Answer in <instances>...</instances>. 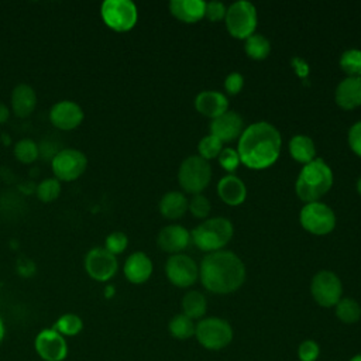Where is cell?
<instances>
[{"label": "cell", "mask_w": 361, "mask_h": 361, "mask_svg": "<svg viewBox=\"0 0 361 361\" xmlns=\"http://www.w3.org/2000/svg\"><path fill=\"white\" fill-rule=\"evenodd\" d=\"M281 145L279 131L268 121H257L241 133L237 152L243 164L254 169H262L276 161Z\"/></svg>", "instance_id": "cell-1"}, {"label": "cell", "mask_w": 361, "mask_h": 361, "mask_svg": "<svg viewBox=\"0 0 361 361\" xmlns=\"http://www.w3.org/2000/svg\"><path fill=\"white\" fill-rule=\"evenodd\" d=\"M203 286L213 293H230L237 290L245 279L243 261L231 251H213L207 254L199 269Z\"/></svg>", "instance_id": "cell-2"}, {"label": "cell", "mask_w": 361, "mask_h": 361, "mask_svg": "<svg viewBox=\"0 0 361 361\" xmlns=\"http://www.w3.org/2000/svg\"><path fill=\"white\" fill-rule=\"evenodd\" d=\"M333 185V172L330 166L320 158L306 164L295 183L296 195L303 202H317L319 197L326 195Z\"/></svg>", "instance_id": "cell-3"}, {"label": "cell", "mask_w": 361, "mask_h": 361, "mask_svg": "<svg viewBox=\"0 0 361 361\" xmlns=\"http://www.w3.org/2000/svg\"><path fill=\"white\" fill-rule=\"evenodd\" d=\"M233 224L226 217H213L199 224L192 231L195 244L203 251H219L233 237Z\"/></svg>", "instance_id": "cell-4"}, {"label": "cell", "mask_w": 361, "mask_h": 361, "mask_svg": "<svg viewBox=\"0 0 361 361\" xmlns=\"http://www.w3.org/2000/svg\"><path fill=\"white\" fill-rule=\"evenodd\" d=\"M233 336L231 324L220 317L200 319L195 330V337L199 344L212 351L226 348L231 343Z\"/></svg>", "instance_id": "cell-5"}, {"label": "cell", "mask_w": 361, "mask_h": 361, "mask_svg": "<svg viewBox=\"0 0 361 361\" xmlns=\"http://www.w3.org/2000/svg\"><path fill=\"white\" fill-rule=\"evenodd\" d=\"M212 168L209 161L200 155H190L185 158L178 171L180 186L190 193L199 195L210 182Z\"/></svg>", "instance_id": "cell-6"}, {"label": "cell", "mask_w": 361, "mask_h": 361, "mask_svg": "<svg viewBox=\"0 0 361 361\" xmlns=\"http://www.w3.org/2000/svg\"><path fill=\"white\" fill-rule=\"evenodd\" d=\"M226 25L235 38H248L257 27L255 6L247 0L234 1L226 11Z\"/></svg>", "instance_id": "cell-7"}, {"label": "cell", "mask_w": 361, "mask_h": 361, "mask_svg": "<svg viewBox=\"0 0 361 361\" xmlns=\"http://www.w3.org/2000/svg\"><path fill=\"white\" fill-rule=\"evenodd\" d=\"M100 14L104 24L118 32L131 30L138 18L137 7L130 0H106L100 7Z\"/></svg>", "instance_id": "cell-8"}, {"label": "cell", "mask_w": 361, "mask_h": 361, "mask_svg": "<svg viewBox=\"0 0 361 361\" xmlns=\"http://www.w3.org/2000/svg\"><path fill=\"white\" fill-rule=\"evenodd\" d=\"M52 172L58 180L72 182L78 179L87 168L86 155L73 148H66L58 151L51 161Z\"/></svg>", "instance_id": "cell-9"}, {"label": "cell", "mask_w": 361, "mask_h": 361, "mask_svg": "<svg viewBox=\"0 0 361 361\" xmlns=\"http://www.w3.org/2000/svg\"><path fill=\"white\" fill-rule=\"evenodd\" d=\"M310 292L313 299L323 307L336 306L341 299L343 285L340 278L327 269L319 271L310 283Z\"/></svg>", "instance_id": "cell-10"}, {"label": "cell", "mask_w": 361, "mask_h": 361, "mask_svg": "<svg viewBox=\"0 0 361 361\" xmlns=\"http://www.w3.org/2000/svg\"><path fill=\"white\" fill-rule=\"evenodd\" d=\"M300 223L313 234H327L336 226V214L327 204L310 202L300 210Z\"/></svg>", "instance_id": "cell-11"}, {"label": "cell", "mask_w": 361, "mask_h": 361, "mask_svg": "<svg viewBox=\"0 0 361 361\" xmlns=\"http://www.w3.org/2000/svg\"><path fill=\"white\" fill-rule=\"evenodd\" d=\"M117 267L116 255L102 247L90 250L85 257V269L87 275L99 282H106L113 278L117 272Z\"/></svg>", "instance_id": "cell-12"}, {"label": "cell", "mask_w": 361, "mask_h": 361, "mask_svg": "<svg viewBox=\"0 0 361 361\" xmlns=\"http://www.w3.org/2000/svg\"><path fill=\"white\" fill-rule=\"evenodd\" d=\"M165 272L168 279L179 288L190 286L196 282L199 269L196 262L185 254H173L166 259Z\"/></svg>", "instance_id": "cell-13"}, {"label": "cell", "mask_w": 361, "mask_h": 361, "mask_svg": "<svg viewBox=\"0 0 361 361\" xmlns=\"http://www.w3.org/2000/svg\"><path fill=\"white\" fill-rule=\"evenodd\" d=\"M35 351L44 361H63L68 355V344L62 334L54 329L41 330L35 337Z\"/></svg>", "instance_id": "cell-14"}, {"label": "cell", "mask_w": 361, "mask_h": 361, "mask_svg": "<svg viewBox=\"0 0 361 361\" xmlns=\"http://www.w3.org/2000/svg\"><path fill=\"white\" fill-rule=\"evenodd\" d=\"M83 117L85 114L82 107L72 100H61L55 103L49 111L51 123L63 131L79 127L83 121Z\"/></svg>", "instance_id": "cell-15"}, {"label": "cell", "mask_w": 361, "mask_h": 361, "mask_svg": "<svg viewBox=\"0 0 361 361\" xmlns=\"http://www.w3.org/2000/svg\"><path fill=\"white\" fill-rule=\"evenodd\" d=\"M212 135L223 141H231L241 135L243 131V118L237 111L227 110L219 117L213 118L210 123Z\"/></svg>", "instance_id": "cell-16"}, {"label": "cell", "mask_w": 361, "mask_h": 361, "mask_svg": "<svg viewBox=\"0 0 361 361\" xmlns=\"http://www.w3.org/2000/svg\"><path fill=\"white\" fill-rule=\"evenodd\" d=\"M189 240H190L189 231L179 224H171L164 227L159 231L157 238L161 250L166 252H173V254L182 251L188 245Z\"/></svg>", "instance_id": "cell-17"}, {"label": "cell", "mask_w": 361, "mask_h": 361, "mask_svg": "<svg viewBox=\"0 0 361 361\" xmlns=\"http://www.w3.org/2000/svg\"><path fill=\"white\" fill-rule=\"evenodd\" d=\"M195 107L203 116L216 118L228 109L227 97L216 90H203L195 99Z\"/></svg>", "instance_id": "cell-18"}, {"label": "cell", "mask_w": 361, "mask_h": 361, "mask_svg": "<svg viewBox=\"0 0 361 361\" xmlns=\"http://www.w3.org/2000/svg\"><path fill=\"white\" fill-rule=\"evenodd\" d=\"M336 102L343 109H354L361 104V76H348L336 87Z\"/></svg>", "instance_id": "cell-19"}, {"label": "cell", "mask_w": 361, "mask_h": 361, "mask_svg": "<svg viewBox=\"0 0 361 361\" xmlns=\"http://www.w3.org/2000/svg\"><path fill=\"white\" fill-rule=\"evenodd\" d=\"M152 274V262L144 252L131 254L124 264V275L133 283L145 282Z\"/></svg>", "instance_id": "cell-20"}, {"label": "cell", "mask_w": 361, "mask_h": 361, "mask_svg": "<svg viewBox=\"0 0 361 361\" xmlns=\"http://www.w3.org/2000/svg\"><path fill=\"white\" fill-rule=\"evenodd\" d=\"M217 192L221 200L230 206H237L244 202L247 189L244 182L235 175H226L217 183Z\"/></svg>", "instance_id": "cell-21"}, {"label": "cell", "mask_w": 361, "mask_h": 361, "mask_svg": "<svg viewBox=\"0 0 361 361\" xmlns=\"http://www.w3.org/2000/svg\"><path fill=\"white\" fill-rule=\"evenodd\" d=\"M35 106H37V94L30 85L21 83L14 87L11 93V109L17 117L20 118L28 117L34 111Z\"/></svg>", "instance_id": "cell-22"}, {"label": "cell", "mask_w": 361, "mask_h": 361, "mask_svg": "<svg viewBox=\"0 0 361 361\" xmlns=\"http://www.w3.org/2000/svg\"><path fill=\"white\" fill-rule=\"evenodd\" d=\"M206 3L202 0H171L169 10L171 13L185 21V23H195L204 16Z\"/></svg>", "instance_id": "cell-23"}, {"label": "cell", "mask_w": 361, "mask_h": 361, "mask_svg": "<svg viewBox=\"0 0 361 361\" xmlns=\"http://www.w3.org/2000/svg\"><path fill=\"white\" fill-rule=\"evenodd\" d=\"M188 207H189V203L186 200V196L182 192H176V190H171L165 193L159 202V210L168 219L180 217Z\"/></svg>", "instance_id": "cell-24"}, {"label": "cell", "mask_w": 361, "mask_h": 361, "mask_svg": "<svg viewBox=\"0 0 361 361\" xmlns=\"http://www.w3.org/2000/svg\"><path fill=\"white\" fill-rule=\"evenodd\" d=\"M289 151H290V155L296 161L303 162L305 165L309 164L310 161H313L314 155H316V148H314L313 140L303 134H298L290 138Z\"/></svg>", "instance_id": "cell-25"}, {"label": "cell", "mask_w": 361, "mask_h": 361, "mask_svg": "<svg viewBox=\"0 0 361 361\" xmlns=\"http://www.w3.org/2000/svg\"><path fill=\"white\" fill-rule=\"evenodd\" d=\"M207 309V302L203 293L197 290H189L183 298H182V310L183 314L190 317L192 320L195 319H202L206 313Z\"/></svg>", "instance_id": "cell-26"}, {"label": "cell", "mask_w": 361, "mask_h": 361, "mask_svg": "<svg viewBox=\"0 0 361 361\" xmlns=\"http://www.w3.org/2000/svg\"><path fill=\"white\" fill-rule=\"evenodd\" d=\"M168 329H169V333L172 337H175L178 340H186V338H190L192 336H195L196 324L190 317L185 316L183 313H179L171 319Z\"/></svg>", "instance_id": "cell-27"}, {"label": "cell", "mask_w": 361, "mask_h": 361, "mask_svg": "<svg viewBox=\"0 0 361 361\" xmlns=\"http://www.w3.org/2000/svg\"><path fill=\"white\" fill-rule=\"evenodd\" d=\"M336 316L345 324L357 323L361 317V306L351 298H341L336 305Z\"/></svg>", "instance_id": "cell-28"}, {"label": "cell", "mask_w": 361, "mask_h": 361, "mask_svg": "<svg viewBox=\"0 0 361 361\" xmlns=\"http://www.w3.org/2000/svg\"><path fill=\"white\" fill-rule=\"evenodd\" d=\"M54 330H56L59 334H62L63 337H72L76 336L82 331L83 329V322L82 319L75 314V313H65L62 314L54 324L52 327Z\"/></svg>", "instance_id": "cell-29"}, {"label": "cell", "mask_w": 361, "mask_h": 361, "mask_svg": "<svg viewBox=\"0 0 361 361\" xmlns=\"http://www.w3.org/2000/svg\"><path fill=\"white\" fill-rule=\"evenodd\" d=\"M244 48L248 56H251L252 59H264L271 51V44L264 35L254 32L248 38H245Z\"/></svg>", "instance_id": "cell-30"}, {"label": "cell", "mask_w": 361, "mask_h": 361, "mask_svg": "<svg viewBox=\"0 0 361 361\" xmlns=\"http://www.w3.org/2000/svg\"><path fill=\"white\" fill-rule=\"evenodd\" d=\"M16 158L23 164H31L39 157V147L30 138L20 140L14 147Z\"/></svg>", "instance_id": "cell-31"}, {"label": "cell", "mask_w": 361, "mask_h": 361, "mask_svg": "<svg viewBox=\"0 0 361 361\" xmlns=\"http://www.w3.org/2000/svg\"><path fill=\"white\" fill-rule=\"evenodd\" d=\"M340 66L344 72L351 76L361 75V51L360 49H347L340 56Z\"/></svg>", "instance_id": "cell-32"}, {"label": "cell", "mask_w": 361, "mask_h": 361, "mask_svg": "<svg viewBox=\"0 0 361 361\" xmlns=\"http://www.w3.org/2000/svg\"><path fill=\"white\" fill-rule=\"evenodd\" d=\"M61 193V183L56 178H48L39 182L37 186V196L44 203L54 202Z\"/></svg>", "instance_id": "cell-33"}, {"label": "cell", "mask_w": 361, "mask_h": 361, "mask_svg": "<svg viewBox=\"0 0 361 361\" xmlns=\"http://www.w3.org/2000/svg\"><path fill=\"white\" fill-rule=\"evenodd\" d=\"M221 149H223L221 141L219 138H216L214 135H212V134L210 135H204L199 141V154L204 159H212V158L219 157Z\"/></svg>", "instance_id": "cell-34"}, {"label": "cell", "mask_w": 361, "mask_h": 361, "mask_svg": "<svg viewBox=\"0 0 361 361\" xmlns=\"http://www.w3.org/2000/svg\"><path fill=\"white\" fill-rule=\"evenodd\" d=\"M128 245V238L124 233L121 231H114V233H110L106 238V243H104V248L111 252L113 255L116 254H120L123 252Z\"/></svg>", "instance_id": "cell-35"}, {"label": "cell", "mask_w": 361, "mask_h": 361, "mask_svg": "<svg viewBox=\"0 0 361 361\" xmlns=\"http://www.w3.org/2000/svg\"><path fill=\"white\" fill-rule=\"evenodd\" d=\"M320 354V347L314 340H303L298 347V358L300 361H316Z\"/></svg>", "instance_id": "cell-36"}, {"label": "cell", "mask_w": 361, "mask_h": 361, "mask_svg": "<svg viewBox=\"0 0 361 361\" xmlns=\"http://www.w3.org/2000/svg\"><path fill=\"white\" fill-rule=\"evenodd\" d=\"M189 209L195 217H206L210 212V202L203 195H195L189 202Z\"/></svg>", "instance_id": "cell-37"}, {"label": "cell", "mask_w": 361, "mask_h": 361, "mask_svg": "<svg viewBox=\"0 0 361 361\" xmlns=\"http://www.w3.org/2000/svg\"><path fill=\"white\" fill-rule=\"evenodd\" d=\"M219 162L226 171H233L240 164V155L233 148H223L219 154Z\"/></svg>", "instance_id": "cell-38"}, {"label": "cell", "mask_w": 361, "mask_h": 361, "mask_svg": "<svg viewBox=\"0 0 361 361\" xmlns=\"http://www.w3.org/2000/svg\"><path fill=\"white\" fill-rule=\"evenodd\" d=\"M226 11L227 8L224 7V4L221 1L213 0L206 3V8H204V16L210 20V21H217L221 20L223 17H226Z\"/></svg>", "instance_id": "cell-39"}, {"label": "cell", "mask_w": 361, "mask_h": 361, "mask_svg": "<svg viewBox=\"0 0 361 361\" xmlns=\"http://www.w3.org/2000/svg\"><path fill=\"white\" fill-rule=\"evenodd\" d=\"M348 144H350L351 149L361 157V121H357L350 127Z\"/></svg>", "instance_id": "cell-40"}, {"label": "cell", "mask_w": 361, "mask_h": 361, "mask_svg": "<svg viewBox=\"0 0 361 361\" xmlns=\"http://www.w3.org/2000/svg\"><path fill=\"white\" fill-rule=\"evenodd\" d=\"M243 85H244V78H243V75L238 73V72H231V73H228L227 78H226V80H224V87H226L227 92L231 93V94L238 93V92L241 90Z\"/></svg>", "instance_id": "cell-41"}, {"label": "cell", "mask_w": 361, "mask_h": 361, "mask_svg": "<svg viewBox=\"0 0 361 361\" xmlns=\"http://www.w3.org/2000/svg\"><path fill=\"white\" fill-rule=\"evenodd\" d=\"M293 63H295V66H296V72H298L299 76H306V75H307L309 68H307V65H306L302 59L295 58V59H293Z\"/></svg>", "instance_id": "cell-42"}, {"label": "cell", "mask_w": 361, "mask_h": 361, "mask_svg": "<svg viewBox=\"0 0 361 361\" xmlns=\"http://www.w3.org/2000/svg\"><path fill=\"white\" fill-rule=\"evenodd\" d=\"M8 116H10V111H8V109H7V107H6L3 103H0V123H4V121H7Z\"/></svg>", "instance_id": "cell-43"}, {"label": "cell", "mask_w": 361, "mask_h": 361, "mask_svg": "<svg viewBox=\"0 0 361 361\" xmlns=\"http://www.w3.org/2000/svg\"><path fill=\"white\" fill-rule=\"evenodd\" d=\"M4 334H6V329H4L3 319L0 317V343H1V341H3V338H4Z\"/></svg>", "instance_id": "cell-44"}, {"label": "cell", "mask_w": 361, "mask_h": 361, "mask_svg": "<svg viewBox=\"0 0 361 361\" xmlns=\"http://www.w3.org/2000/svg\"><path fill=\"white\" fill-rule=\"evenodd\" d=\"M348 361H361V353H360V354H355V355L351 357Z\"/></svg>", "instance_id": "cell-45"}, {"label": "cell", "mask_w": 361, "mask_h": 361, "mask_svg": "<svg viewBox=\"0 0 361 361\" xmlns=\"http://www.w3.org/2000/svg\"><path fill=\"white\" fill-rule=\"evenodd\" d=\"M357 190H358V193L361 195V176H360L358 180H357Z\"/></svg>", "instance_id": "cell-46"}]
</instances>
